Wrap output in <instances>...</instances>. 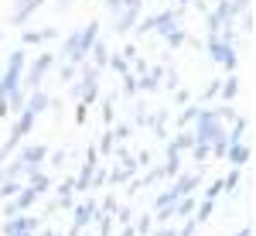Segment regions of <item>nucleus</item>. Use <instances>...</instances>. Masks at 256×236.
I'll return each mask as SVG.
<instances>
[{"mask_svg":"<svg viewBox=\"0 0 256 236\" xmlns=\"http://www.w3.org/2000/svg\"><path fill=\"white\" fill-rule=\"evenodd\" d=\"M106 65H110V69H113L116 76H126V69H130V62L123 59V55H120V59H110V62H106Z\"/></svg>","mask_w":256,"mask_h":236,"instance_id":"72a5a7b5","label":"nucleus"},{"mask_svg":"<svg viewBox=\"0 0 256 236\" xmlns=\"http://www.w3.org/2000/svg\"><path fill=\"white\" fill-rule=\"evenodd\" d=\"M113 144H116V140H113L110 127H106V134H102V140H99V147H96V151H99V154H106V157H110V154H113Z\"/></svg>","mask_w":256,"mask_h":236,"instance_id":"c85d7f7f","label":"nucleus"},{"mask_svg":"<svg viewBox=\"0 0 256 236\" xmlns=\"http://www.w3.org/2000/svg\"><path fill=\"white\" fill-rule=\"evenodd\" d=\"M134 76H147V62L140 59V55L134 59Z\"/></svg>","mask_w":256,"mask_h":236,"instance_id":"37998d69","label":"nucleus"},{"mask_svg":"<svg viewBox=\"0 0 256 236\" xmlns=\"http://www.w3.org/2000/svg\"><path fill=\"white\" fill-rule=\"evenodd\" d=\"M55 233V229H48V226H44V229H38V236H52Z\"/></svg>","mask_w":256,"mask_h":236,"instance_id":"603ef678","label":"nucleus"},{"mask_svg":"<svg viewBox=\"0 0 256 236\" xmlns=\"http://www.w3.org/2000/svg\"><path fill=\"white\" fill-rule=\"evenodd\" d=\"M120 236H137V233H134V222H123V229H120Z\"/></svg>","mask_w":256,"mask_h":236,"instance_id":"09e8293b","label":"nucleus"},{"mask_svg":"<svg viewBox=\"0 0 256 236\" xmlns=\"http://www.w3.org/2000/svg\"><path fill=\"white\" fill-rule=\"evenodd\" d=\"M195 226H198L195 219H188V222H184V226L178 229V236H192V233H195Z\"/></svg>","mask_w":256,"mask_h":236,"instance_id":"c03bdc74","label":"nucleus"},{"mask_svg":"<svg viewBox=\"0 0 256 236\" xmlns=\"http://www.w3.org/2000/svg\"><path fill=\"white\" fill-rule=\"evenodd\" d=\"M89 62H92L96 69H102V65L110 62V48H106V41H99V38H96V45L89 48Z\"/></svg>","mask_w":256,"mask_h":236,"instance_id":"4468645a","label":"nucleus"},{"mask_svg":"<svg viewBox=\"0 0 256 236\" xmlns=\"http://www.w3.org/2000/svg\"><path fill=\"white\" fill-rule=\"evenodd\" d=\"M99 226V236H110V229H113V216H106V212H99L96 209V219H92Z\"/></svg>","mask_w":256,"mask_h":236,"instance_id":"b1692460","label":"nucleus"},{"mask_svg":"<svg viewBox=\"0 0 256 236\" xmlns=\"http://www.w3.org/2000/svg\"><path fill=\"white\" fill-rule=\"evenodd\" d=\"M137 86H140V89H144V93H154V89H158V86H160V79H158V76H150V72H147V76H137Z\"/></svg>","mask_w":256,"mask_h":236,"instance_id":"393cba45","label":"nucleus"},{"mask_svg":"<svg viewBox=\"0 0 256 236\" xmlns=\"http://www.w3.org/2000/svg\"><path fill=\"white\" fill-rule=\"evenodd\" d=\"M171 219H174V205H164V209H158L154 222H158V226H171Z\"/></svg>","mask_w":256,"mask_h":236,"instance_id":"bb28decb","label":"nucleus"},{"mask_svg":"<svg viewBox=\"0 0 256 236\" xmlns=\"http://www.w3.org/2000/svg\"><path fill=\"white\" fill-rule=\"evenodd\" d=\"M178 198H181V188H178V185H171L168 192H160V195L154 198V205H158V209H164V205H174Z\"/></svg>","mask_w":256,"mask_h":236,"instance_id":"412c9836","label":"nucleus"},{"mask_svg":"<svg viewBox=\"0 0 256 236\" xmlns=\"http://www.w3.org/2000/svg\"><path fill=\"white\" fill-rule=\"evenodd\" d=\"M14 236H34V233H14Z\"/></svg>","mask_w":256,"mask_h":236,"instance_id":"5fc2aeb1","label":"nucleus"},{"mask_svg":"<svg viewBox=\"0 0 256 236\" xmlns=\"http://www.w3.org/2000/svg\"><path fill=\"white\" fill-rule=\"evenodd\" d=\"M174 4H178V7H184V4H188V0H174Z\"/></svg>","mask_w":256,"mask_h":236,"instance_id":"864d4df0","label":"nucleus"},{"mask_svg":"<svg viewBox=\"0 0 256 236\" xmlns=\"http://www.w3.org/2000/svg\"><path fill=\"white\" fill-rule=\"evenodd\" d=\"M184 41H188V35H184V28H178V31H171V35H168V48H181Z\"/></svg>","mask_w":256,"mask_h":236,"instance_id":"473e14b6","label":"nucleus"},{"mask_svg":"<svg viewBox=\"0 0 256 236\" xmlns=\"http://www.w3.org/2000/svg\"><path fill=\"white\" fill-rule=\"evenodd\" d=\"M198 110H202L198 103H184V110H181L178 123H181V127H192V123H195V117H198Z\"/></svg>","mask_w":256,"mask_h":236,"instance_id":"4be33fe9","label":"nucleus"},{"mask_svg":"<svg viewBox=\"0 0 256 236\" xmlns=\"http://www.w3.org/2000/svg\"><path fill=\"white\" fill-rule=\"evenodd\" d=\"M96 209H99L96 198H86V202H79V205H72V229H76V233H82L86 226H92Z\"/></svg>","mask_w":256,"mask_h":236,"instance_id":"39448f33","label":"nucleus"},{"mask_svg":"<svg viewBox=\"0 0 256 236\" xmlns=\"http://www.w3.org/2000/svg\"><path fill=\"white\" fill-rule=\"evenodd\" d=\"M236 236H253V226H246V229H239Z\"/></svg>","mask_w":256,"mask_h":236,"instance_id":"3c124183","label":"nucleus"},{"mask_svg":"<svg viewBox=\"0 0 256 236\" xmlns=\"http://www.w3.org/2000/svg\"><path fill=\"white\" fill-rule=\"evenodd\" d=\"M24 59H28V52H24V48H18V52H10V55H7V69H4V76H0V99L7 96L10 89H18V86H20Z\"/></svg>","mask_w":256,"mask_h":236,"instance_id":"f03ea898","label":"nucleus"},{"mask_svg":"<svg viewBox=\"0 0 256 236\" xmlns=\"http://www.w3.org/2000/svg\"><path fill=\"white\" fill-rule=\"evenodd\" d=\"M134 233L137 236H150V216H137L134 219Z\"/></svg>","mask_w":256,"mask_h":236,"instance_id":"7c9ffc66","label":"nucleus"},{"mask_svg":"<svg viewBox=\"0 0 256 236\" xmlns=\"http://www.w3.org/2000/svg\"><path fill=\"white\" fill-rule=\"evenodd\" d=\"M76 192V178H62L58 181V198H72Z\"/></svg>","mask_w":256,"mask_h":236,"instance_id":"2f4dec72","label":"nucleus"},{"mask_svg":"<svg viewBox=\"0 0 256 236\" xmlns=\"http://www.w3.org/2000/svg\"><path fill=\"white\" fill-rule=\"evenodd\" d=\"M110 134H113V140L120 144V140L130 137V127H126V123H116V127H110Z\"/></svg>","mask_w":256,"mask_h":236,"instance_id":"4c0bfd02","label":"nucleus"},{"mask_svg":"<svg viewBox=\"0 0 256 236\" xmlns=\"http://www.w3.org/2000/svg\"><path fill=\"white\" fill-rule=\"evenodd\" d=\"M174 103H178V106H184V103H192V93H188V89H178V93H174Z\"/></svg>","mask_w":256,"mask_h":236,"instance_id":"79ce46f5","label":"nucleus"},{"mask_svg":"<svg viewBox=\"0 0 256 236\" xmlns=\"http://www.w3.org/2000/svg\"><path fill=\"white\" fill-rule=\"evenodd\" d=\"M226 161H229L232 168H239V171H242V164L250 161V147H246V144H229V151H226Z\"/></svg>","mask_w":256,"mask_h":236,"instance_id":"9b49d317","label":"nucleus"},{"mask_svg":"<svg viewBox=\"0 0 256 236\" xmlns=\"http://www.w3.org/2000/svg\"><path fill=\"white\" fill-rule=\"evenodd\" d=\"M123 93H126V96H137V76H134V72L123 76Z\"/></svg>","mask_w":256,"mask_h":236,"instance_id":"f704fd0d","label":"nucleus"},{"mask_svg":"<svg viewBox=\"0 0 256 236\" xmlns=\"http://www.w3.org/2000/svg\"><path fill=\"white\" fill-rule=\"evenodd\" d=\"M52 236H62V233H52Z\"/></svg>","mask_w":256,"mask_h":236,"instance_id":"6e6d98bb","label":"nucleus"},{"mask_svg":"<svg viewBox=\"0 0 256 236\" xmlns=\"http://www.w3.org/2000/svg\"><path fill=\"white\" fill-rule=\"evenodd\" d=\"M147 31H154V18H144V21H137V35H147Z\"/></svg>","mask_w":256,"mask_h":236,"instance_id":"a19ab883","label":"nucleus"},{"mask_svg":"<svg viewBox=\"0 0 256 236\" xmlns=\"http://www.w3.org/2000/svg\"><path fill=\"white\" fill-rule=\"evenodd\" d=\"M218 195H222V178H216V181H212V185L205 188V198H212V202H216Z\"/></svg>","mask_w":256,"mask_h":236,"instance_id":"58836bf2","label":"nucleus"},{"mask_svg":"<svg viewBox=\"0 0 256 236\" xmlns=\"http://www.w3.org/2000/svg\"><path fill=\"white\" fill-rule=\"evenodd\" d=\"M137 21H140V4H134V7H123V11L116 14V28H113V31H130Z\"/></svg>","mask_w":256,"mask_h":236,"instance_id":"6e6552de","label":"nucleus"},{"mask_svg":"<svg viewBox=\"0 0 256 236\" xmlns=\"http://www.w3.org/2000/svg\"><path fill=\"white\" fill-rule=\"evenodd\" d=\"M218 89H222V99H226V103H232L236 93H239V79L236 76H226V82H218Z\"/></svg>","mask_w":256,"mask_h":236,"instance_id":"6ab92c4d","label":"nucleus"},{"mask_svg":"<svg viewBox=\"0 0 256 236\" xmlns=\"http://www.w3.org/2000/svg\"><path fill=\"white\" fill-rule=\"evenodd\" d=\"M76 69H79V65H72V62H65V65L58 69V79H62V82H72V79H76Z\"/></svg>","mask_w":256,"mask_h":236,"instance_id":"c9c22d12","label":"nucleus"},{"mask_svg":"<svg viewBox=\"0 0 256 236\" xmlns=\"http://www.w3.org/2000/svg\"><path fill=\"white\" fill-rule=\"evenodd\" d=\"M34 120H38V117H31L28 110H20V120L14 123V127H10V134H14L18 140H24L28 134H31V127H34Z\"/></svg>","mask_w":256,"mask_h":236,"instance_id":"f8f14e48","label":"nucleus"},{"mask_svg":"<svg viewBox=\"0 0 256 236\" xmlns=\"http://www.w3.org/2000/svg\"><path fill=\"white\" fill-rule=\"evenodd\" d=\"M120 222H134V209H116Z\"/></svg>","mask_w":256,"mask_h":236,"instance_id":"a18cd8bd","label":"nucleus"},{"mask_svg":"<svg viewBox=\"0 0 256 236\" xmlns=\"http://www.w3.org/2000/svg\"><path fill=\"white\" fill-rule=\"evenodd\" d=\"M113 117H116V96H106L102 99V123L113 127Z\"/></svg>","mask_w":256,"mask_h":236,"instance_id":"5701e85b","label":"nucleus"},{"mask_svg":"<svg viewBox=\"0 0 256 236\" xmlns=\"http://www.w3.org/2000/svg\"><path fill=\"white\" fill-rule=\"evenodd\" d=\"M106 7H110L113 14H120V11H123V0H106Z\"/></svg>","mask_w":256,"mask_h":236,"instance_id":"de8ad7c7","label":"nucleus"},{"mask_svg":"<svg viewBox=\"0 0 256 236\" xmlns=\"http://www.w3.org/2000/svg\"><path fill=\"white\" fill-rule=\"evenodd\" d=\"M20 185H24L20 178H10V181H0V202H7V198H14V195L20 192Z\"/></svg>","mask_w":256,"mask_h":236,"instance_id":"aec40b11","label":"nucleus"},{"mask_svg":"<svg viewBox=\"0 0 256 236\" xmlns=\"http://www.w3.org/2000/svg\"><path fill=\"white\" fill-rule=\"evenodd\" d=\"M171 147H174V151H192V147H195V134H192L188 127H181L178 137L171 140Z\"/></svg>","mask_w":256,"mask_h":236,"instance_id":"f3484780","label":"nucleus"},{"mask_svg":"<svg viewBox=\"0 0 256 236\" xmlns=\"http://www.w3.org/2000/svg\"><path fill=\"white\" fill-rule=\"evenodd\" d=\"M178 28H181V7H178V11H171V7H168V11L154 14V31H158V35H164V38H168L171 31H178Z\"/></svg>","mask_w":256,"mask_h":236,"instance_id":"423d86ee","label":"nucleus"},{"mask_svg":"<svg viewBox=\"0 0 256 236\" xmlns=\"http://www.w3.org/2000/svg\"><path fill=\"white\" fill-rule=\"evenodd\" d=\"M116 209H120L116 195H106L102 202H99V212H106V216H116Z\"/></svg>","mask_w":256,"mask_h":236,"instance_id":"c756f323","label":"nucleus"},{"mask_svg":"<svg viewBox=\"0 0 256 236\" xmlns=\"http://www.w3.org/2000/svg\"><path fill=\"white\" fill-rule=\"evenodd\" d=\"M62 161H65V151H55V154H52V164H58V168H62Z\"/></svg>","mask_w":256,"mask_h":236,"instance_id":"8fccbe9b","label":"nucleus"},{"mask_svg":"<svg viewBox=\"0 0 256 236\" xmlns=\"http://www.w3.org/2000/svg\"><path fill=\"white\" fill-rule=\"evenodd\" d=\"M86 120H89V106H86V103H82V99H79V106H76V123H79V127H82Z\"/></svg>","mask_w":256,"mask_h":236,"instance_id":"ea45409f","label":"nucleus"},{"mask_svg":"<svg viewBox=\"0 0 256 236\" xmlns=\"http://www.w3.org/2000/svg\"><path fill=\"white\" fill-rule=\"evenodd\" d=\"M41 4H44V0H18V7H14V14H10V21H14V24H24V21L31 18V14L38 11Z\"/></svg>","mask_w":256,"mask_h":236,"instance_id":"9d476101","label":"nucleus"},{"mask_svg":"<svg viewBox=\"0 0 256 236\" xmlns=\"http://www.w3.org/2000/svg\"><path fill=\"white\" fill-rule=\"evenodd\" d=\"M195 144H216V140H226V123H218L216 113L212 110H198V117H195Z\"/></svg>","mask_w":256,"mask_h":236,"instance_id":"f257e3e1","label":"nucleus"},{"mask_svg":"<svg viewBox=\"0 0 256 236\" xmlns=\"http://www.w3.org/2000/svg\"><path fill=\"white\" fill-rule=\"evenodd\" d=\"M212 212H216V202H212V198H202L192 216H195V222H205V219H212Z\"/></svg>","mask_w":256,"mask_h":236,"instance_id":"a211bd4d","label":"nucleus"},{"mask_svg":"<svg viewBox=\"0 0 256 236\" xmlns=\"http://www.w3.org/2000/svg\"><path fill=\"white\" fill-rule=\"evenodd\" d=\"M242 134H246V117H232V127L226 130V140L229 144H242Z\"/></svg>","mask_w":256,"mask_h":236,"instance_id":"dca6fc26","label":"nucleus"},{"mask_svg":"<svg viewBox=\"0 0 256 236\" xmlns=\"http://www.w3.org/2000/svg\"><path fill=\"white\" fill-rule=\"evenodd\" d=\"M239 178H242V175H239V168H232L229 175L222 178V192H236V188H239Z\"/></svg>","mask_w":256,"mask_h":236,"instance_id":"a878e982","label":"nucleus"},{"mask_svg":"<svg viewBox=\"0 0 256 236\" xmlns=\"http://www.w3.org/2000/svg\"><path fill=\"white\" fill-rule=\"evenodd\" d=\"M216 93H218V79H212V82H208V86L202 89V96H198V103H208V99L216 96Z\"/></svg>","mask_w":256,"mask_h":236,"instance_id":"e433bc0d","label":"nucleus"},{"mask_svg":"<svg viewBox=\"0 0 256 236\" xmlns=\"http://www.w3.org/2000/svg\"><path fill=\"white\" fill-rule=\"evenodd\" d=\"M52 65H55V55H52V52H41V55H34L31 69L20 76L24 89H41V79L48 76V69H52Z\"/></svg>","mask_w":256,"mask_h":236,"instance_id":"7ed1b4c3","label":"nucleus"},{"mask_svg":"<svg viewBox=\"0 0 256 236\" xmlns=\"http://www.w3.org/2000/svg\"><path fill=\"white\" fill-rule=\"evenodd\" d=\"M192 157H195V164H205V161L212 157V151H208V144H195V147H192Z\"/></svg>","mask_w":256,"mask_h":236,"instance_id":"cd10ccee","label":"nucleus"},{"mask_svg":"<svg viewBox=\"0 0 256 236\" xmlns=\"http://www.w3.org/2000/svg\"><path fill=\"white\" fill-rule=\"evenodd\" d=\"M18 157L24 161V164H38L41 168V161L48 157V147H44V144H28V147H20Z\"/></svg>","mask_w":256,"mask_h":236,"instance_id":"1a4fd4ad","label":"nucleus"},{"mask_svg":"<svg viewBox=\"0 0 256 236\" xmlns=\"http://www.w3.org/2000/svg\"><path fill=\"white\" fill-rule=\"evenodd\" d=\"M55 38V28H41V31H24L20 41L24 45H41V41H52Z\"/></svg>","mask_w":256,"mask_h":236,"instance_id":"2eb2a0df","label":"nucleus"},{"mask_svg":"<svg viewBox=\"0 0 256 236\" xmlns=\"http://www.w3.org/2000/svg\"><path fill=\"white\" fill-rule=\"evenodd\" d=\"M123 59H126V62L137 59V45H126V48H123Z\"/></svg>","mask_w":256,"mask_h":236,"instance_id":"49530a36","label":"nucleus"},{"mask_svg":"<svg viewBox=\"0 0 256 236\" xmlns=\"http://www.w3.org/2000/svg\"><path fill=\"white\" fill-rule=\"evenodd\" d=\"M52 106V96L48 93H41V89H31V96H24V110L31 113V117H38Z\"/></svg>","mask_w":256,"mask_h":236,"instance_id":"0eeeda50","label":"nucleus"},{"mask_svg":"<svg viewBox=\"0 0 256 236\" xmlns=\"http://www.w3.org/2000/svg\"><path fill=\"white\" fill-rule=\"evenodd\" d=\"M208 55L212 62H218L229 76L236 72V48H232V41H218V38H208Z\"/></svg>","mask_w":256,"mask_h":236,"instance_id":"20e7f679","label":"nucleus"},{"mask_svg":"<svg viewBox=\"0 0 256 236\" xmlns=\"http://www.w3.org/2000/svg\"><path fill=\"white\" fill-rule=\"evenodd\" d=\"M195 205H198L195 192H192V195H181V198L174 202V219H188L192 212H195Z\"/></svg>","mask_w":256,"mask_h":236,"instance_id":"ddd939ff","label":"nucleus"}]
</instances>
